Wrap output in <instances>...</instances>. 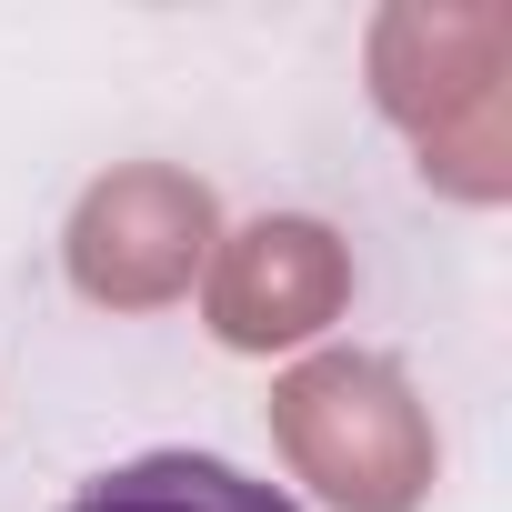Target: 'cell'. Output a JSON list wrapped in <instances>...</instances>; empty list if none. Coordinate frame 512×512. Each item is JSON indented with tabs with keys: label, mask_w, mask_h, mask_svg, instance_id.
Wrapping results in <instances>:
<instances>
[{
	"label": "cell",
	"mask_w": 512,
	"mask_h": 512,
	"mask_svg": "<svg viewBox=\"0 0 512 512\" xmlns=\"http://www.w3.org/2000/svg\"><path fill=\"white\" fill-rule=\"evenodd\" d=\"M352 302V251L312 211H262L201 262V322L221 352H302Z\"/></svg>",
	"instance_id": "277c9868"
},
{
	"label": "cell",
	"mask_w": 512,
	"mask_h": 512,
	"mask_svg": "<svg viewBox=\"0 0 512 512\" xmlns=\"http://www.w3.org/2000/svg\"><path fill=\"white\" fill-rule=\"evenodd\" d=\"M61 512H302V502L272 492V482H251L221 452H141V462L81 482Z\"/></svg>",
	"instance_id": "5b68a950"
},
{
	"label": "cell",
	"mask_w": 512,
	"mask_h": 512,
	"mask_svg": "<svg viewBox=\"0 0 512 512\" xmlns=\"http://www.w3.org/2000/svg\"><path fill=\"white\" fill-rule=\"evenodd\" d=\"M372 101L452 201L512 191V21L482 0H392L372 21Z\"/></svg>",
	"instance_id": "6da1fadb"
},
{
	"label": "cell",
	"mask_w": 512,
	"mask_h": 512,
	"mask_svg": "<svg viewBox=\"0 0 512 512\" xmlns=\"http://www.w3.org/2000/svg\"><path fill=\"white\" fill-rule=\"evenodd\" d=\"M221 241V201L211 181L171 171V161H121L81 191L71 231H61V262H71V292L101 302V312H161L201 282Z\"/></svg>",
	"instance_id": "3957f363"
},
{
	"label": "cell",
	"mask_w": 512,
	"mask_h": 512,
	"mask_svg": "<svg viewBox=\"0 0 512 512\" xmlns=\"http://www.w3.org/2000/svg\"><path fill=\"white\" fill-rule=\"evenodd\" d=\"M272 442L292 482H312L332 512H422L442 442L402 362L382 352H312L272 382Z\"/></svg>",
	"instance_id": "7a4b0ae2"
}]
</instances>
